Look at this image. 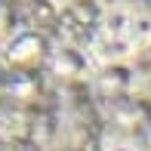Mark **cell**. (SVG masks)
<instances>
[{"label":"cell","instance_id":"6da1fadb","mask_svg":"<svg viewBox=\"0 0 151 151\" xmlns=\"http://www.w3.org/2000/svg\"><path fill=\"white\" fill-rule=\"evenodd\" d=\"M133 9L136 6H111L102 16V28L105 37H129V25H133Z\"/></svg>","mask_w":151,"mask_h":151},{"label":"cell","instance_id":"7a4b0ae2","mask_svg":"<svg viewBox=\"0 0 151 151\" xmlns=\"http://www.w3.org/2000/svg\"><path fill=\"white\" fill-rule=\"evenodd\" d=\"M129 40H133V43H148V40H151V6H145V9H133Z\"/></svg>","mask_w":151,"mask_h":151},{"label":"cell","instance_id":"3957f363","mask_svg":"<svg viewBox=\"0 0 151 151\" xmlns=\"http://www.w3.org/2000/svg\"><path fill=\"white\" fill-rule=\"evenodd\" d=\"M108 151H142V148H139V145H133V142H127V139H123V142H114V145L108 148Z\"/></svg>","mask_w":151,"mask_h":151},{"label":"cell","instance_id":"277c9868","mask_svg":"<svg viewBox=\"0 0 151 151\" xmlns=\"http://www.w3.org/2000/svg\"><path fill=\"white\" fill-rule=\"evenodd\" d=\"M108 3V9H111V6H120V0H105Z\"/></svg>","mask_w":151,"mask_h":151}]
</instances>
